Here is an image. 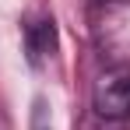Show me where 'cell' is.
<instances>
[{"mask_svg": "<svg viewBox=\"0 0 130 130\" xmlns=\"http://www.w3.org/2000/svg\"><path fill=\"white\" fill-rule=\"evenodd\" d=\"M95 109L106 120L130 116V70H109L95 85Z\"/></svg>", "mask_w": 130, "mask_h": 130, "instance_id": "cell-1", "label": "cell"}]
</instances>
